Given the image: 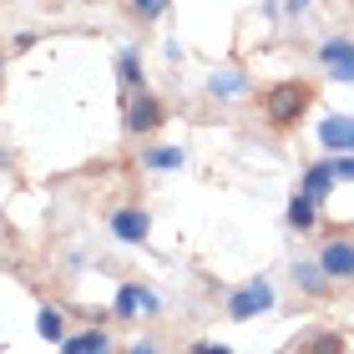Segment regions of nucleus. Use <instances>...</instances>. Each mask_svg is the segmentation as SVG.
I'll return each instance as SVG.
<instances>
[{
  "instance_id": "f257e3e1",
  "label": "nucleus",
  "mask_w": 354,
  "mask_h": 354,
  "mask_svg": "<svg viewBox=\"0 0 354 354\" xmlns=\"http://www.w3.org/2000/svg\"><path fill=\"white\" fill-rule=\"evenodd\" d=\"M314 106V86L309 82H273L263 91V117L273 127H299V117Z\"/></svg>"
},
{
  "instance_id": "f03ea898",
  "label": "nucleus",
  "mask_w": 354,
  "mask_h": 354,
  "mask_svg": "<svg viewBox=\"0 0 354 354\" xmlns=\"http://www.w3.org/2000/svg\"><path fill=\"white\" fill-rule=\"evenodd\" d=\"M273 309V283L263 279H248V283H238L233 294H228V319H259Z\"/></svg>"
},
{
  "instance_id": "7ed1b4c3",
  "label": "nucleus",
  "mask_w": 354,
  "mask_h": 354,
  "mask_svg": "<svg viewBox=\"0 0 354 354\" xmlns=\"http://www.w3.org/2000/svg\"><path fill=\"white\" fill-rule=\"evenodd\" d=\"M319 66H324L334 82H354V41L349 36H329L319 46Z\"/></svg>"
},
{
  "instance_id": "20e7f679",
  "label": "nucleus",
  "mask_w": 354,
  "mask_h": 354,
  "mask_svg": "<svg viewBox=\"0 0 354 354\" xmlns=\"http://www.w3.org/2000/svg\"><path fill=\"white\" fill-rule=\"evenodd\" d=\"M319 268L329 273V283H354V238H334V243H324Z\"/></svg>"
},
{
  "instance_id": "39448f33",
  "label": "nucleus",
  "mask_w": 354,
  "mask_h": 354,
  "mask_svg": "<svg viewBox=\"0 0 354 354\" xmlns=\"http://www.w3.org/2000/svg\"><path fill=\"white\" fill-rule=\"evenodd\" d=\"M111 314H122V319H147V314H157V294H152V288H142V283H122Z\"/></svg>"
},
{
  "instance_id": "423d86ee",
  "label": "nucleus",
  "mask_w": 354,
  "mask_h": 354,
  "mask_svg": "<svg viewBox=\"0 0 354 354\" xmlns=\"http://www.w3.org/2000/svg\"><path fill=\"white\" fill-rule=\"evenodd\" d=\"M162 122H167L162 102H157V96H147V91H137V102L127 106V127H132L137 137H147V132H157Z\"/></svg>"
},
{
  "instance_id": "0eeeda50",
  "label": "nucleus",
  "mask_w": 354,
  "mask_h": 354,
  "mask_svg": "<svg viewBox=\"0 0 354 354\" xmlns=\"http://www.w3.org/2000/svg\"><path fill=\"white\" fill-rule=\"evenodd\" d=\"M111 233H117L122 243H147L152 218L142 213V207H122V213H111Z\"/></svg>"
},
{
  "instance_id": "6e6552de",
  "label": "nucleus",
  "mask_w": 354,
  "mask_h": 354,
  "mask_svg": "<svg viewBox=\"0 0 354 354\" xmlns=\"http://www.w3.org/2000/svg\"><path fill=\"white\" fill-rule=\"evenodd\" d=\"M319 147L354 152V117H324V122H319Z\"/></svg>"
},
{
  "instance_id": "1a4fd4ad",
  "label": "nucleus",
  "mask_w": 354,
  "mask_h": 354,
  "mask_svg": "<svg viewBox=\"0 0 354 354\" xmlns=\"http://www.w3.org/2000/svg\"><path fill=\"white\" fill-rule=\"evenodd\" d=\"M334 187H339V177H334L329 162H314L309 172H304V183H299V192H304V198H314V203H324Z\"/></svg>"
},
{
  "instance_id": "9d476101",
  "label": "nucleus",
  "mask_w": 354,
  "mask_h": 354,
  "mask_svg": "<svg viewBox=\"0 0 354 354\" xmlns=\"http://www.w3.org/2000/svg\"><path fill=\"white\" fill-rule=\"evenodd\" d=\"M61 354H111V339L102 324H91L82 334H71V339H61Z\"/></svg>"
},
{
  "instance_id": "9b49d317",
  "label": "nucleus",
  "mask_w": 354,
  "mask_h": 354,
  "mask_svg": "<svg viewBox=\"0 0 354 354\" xmlns=\"http://www.w3.org/2000/svg\"><path fill=\"white\" fill-rule=\"evenodd\" d=\"M299 354H344V334L339 329H314L309 339H299Z\"/></svg>"
},
{
  "instance_id": "f8f14e48",
  "label": "nucleus",
  "mask_w": 354,
  "mask_h": 354,
  "mask_svg": "<svg viewBox=\"0 0 354 354\" xmlns=\"http://www.w3.org/2000/svg\"><path fill=\"white\" fill-rule=\"evenodd\" d=\"M314 218H319V203H314V198H304V192H294V198H288V228L309 233V228H314Z\"/></svg>"
},
{
  "instance_id": "ddd939ff",
  "label": "nucleus",
  "mask_w": 354,
  "mask_h": 354,
  "mask_svg": "<svg viewBox=\"0 0 354 354\" xmlns=\"http://www.w3.org/2000/svg\"><path fill=\"white\" fill-rule=\"evenodd\" d=\"M142 162H147L152 172H172V167L187 162V152L183 147H142Z\"/></svg>"
},
{
  "instance_id": "4468645a",
  "label": "nucleus",
  "mask_w": 354,
  "mask_h": 354,
  "mask_svg": "<svg viewBox=\"0 0 354 354\" xmlns=\"http://www.w3.org/2000/svg\"><path fill=\"white\" fill-rule=\"evenodd\" d=\"M36 334H41L46 344H61V339H66V319H61L56 309H41L36 314Z\"/></svg>"
},
{
  "instance_id": "2eb2a0df",
  "label": "nucleus",
  "mask_w": 354,
  "mask_h": 354,
  "mask_svg": "<svg viewBox=\"0 0 354 354\" xmlns=\"http://www.w3.org/2000/svg\"><path fill=\"white\" fill-rule=\"evenodd\" d=\"M117 76H122V86H137L142 91V56L127 46V51H117Z\"/></svg>"
},
{
  "instance_id": "dca6fc26",
  "label": "nucleus",
  "mask_w": 354,
  "mask_h": 354,
  "mask_svg": "<svg viewBox=\"0 0 354 354\" xmlns=\"http://www.w3.org/2000/svg\"><path fill=\"white\" fill-rule=\"evenodd\" d=\"M294 279L309 288V294H324V288H329V273L319 268V263H299V268H294Z\"/></svg>"
},
{
  "instance_id": "f3484780",
  "label": "nucleus",
  "mask_w": 354,
  "mask_h": 354,
  "mask_svg": "<svg viewBox=\"0 0 354 354\" xmlns=\"http://www.w3.org/2000/svg\"><path fill=\"white\" fill-rule=\"evenodd\" d=\"M207 86H213V96H233V91H243V76H238V71H223V76H213Z\"/></svg>"
},
{
  "instance_id": "a211bd4d",
  "label": "nucleus",
  "mask_w": 354,
  "mask_h": 354,
  "mask_svg": "<svg viewBox=\"0 0 354 354\" xmlns=\"http://www.w3.org/2000/svg\"><path fill=\"white\" fill-rule=\"evenodd\" d=\"M329 167H334V177H339V183H354V152H339Z\"/></svg>"
},
{
  "instance_id": "6ab92c4d",
  "label": "nucleus",
  "mask_w": 354,
  "mask_h": 354,
  "mask_svg": "<svg viewBox=\"0 0 354 354\" xmlns=\"http://www.w3.org/2000/svg\"><path fill=\"white\" fill-rule=\"evenodd\" d=\"M167 6H172V0H132V10H137V15H162Z\"/></svg>"
},
{
  "instance_id": "aec40b11",
  "label": "nucleus",
  "mask_w": 354,
  "mask_h": 354,
  "mask_svg": "<svg viewBox=\"0 0 354 354\" xmlns=\"http://www.w3.org/2000/svg\"><path fill=\"white\" fill-rule=\"evenodd\" d=\"M192 354H233V349L218 344V339H198V344H192Z\"/></svg>"
},
{
  "instance_id": "412c9836",
  "label": "nucleus",
  "mask_w": 354,
  "mask_h": 354,
  "mask_svg": "<svg viewBox=\"0 0 354 354\" xmlns=\"http://www.w3.org/2000/svg\"><path fill=\"white\" fill-rule=\"evenodd\" d=\"M122 354H157V344H152V339H137V344H127Z\"/></svg>"
},
{
  "instance_id": "4be33fe9",
  "label": "nucleus",
  "mask_w": 354,
  "mask_h": 354,
  "mask_svg": "<svg viewBox=\"0 0 354 354\" xmlns=\"http://www.w3.org/2000/svg\"><path fill=\"white\" fill-rule=\"evenodd\" d=\"M304 6H309V0H288V10H294V15H299V10H304Z\"/></svg>"
}]
</instances>
